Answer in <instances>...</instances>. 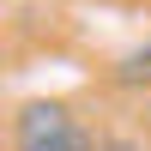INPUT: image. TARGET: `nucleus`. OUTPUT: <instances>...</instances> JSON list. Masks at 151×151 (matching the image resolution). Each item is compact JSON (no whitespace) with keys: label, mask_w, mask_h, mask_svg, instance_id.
<instances>
[{"label":"nucleus","mask_w":151,"mask_h":151,"mask_svg":"<svg viewBox=\"0 0 151 151\" xmlns=\"http://www.w3.org/2000/svg\"><path fill=\"white\" fill-rule=\"evenodd\" d=\"M139 127H145V133H151V97H145V109H139Z\"/></svg>","instance_id":"nucleus-4"},{"label":"nucleus","mask_w":151,"mask_h":151,"mask_svg":"<svg viewBox=\"0 0 151 151\" xmlns=\"http://www.w3.org/2000/svg\"><path fill=\"white\" fill-rule=\"evenodd\" d=\"M109 91H127V97H151V42H133L127 55H115L103 67Z\"/></svg>","instance_id":"nucleus-2"},{"label":"nucleus","mask_w":151,"mask_h":151,"mask_svg":"<svg viewBox=\"0 0 151 151\" xmlns=\"http://www.w3.org/2000/svg\"><path fill=\"white\" fill-rule=\"evenodd\" d=\"M97 151H139V145H133V139H115V133H103V145H97Z\"/></svg>","instance_id":"nucleus-3"},{"label":"nucleus","mask_w":151,"mask_h":151,"mask_svg":"<svg viewBox=\"0 0 151 151\" xmlns=\"http://www.w3.org/2000/svg\"><path fill=\"white\" fill-rule=\"evenodd\" d=\"M97 145H103V133L85 127L55 97H30L12 115V151H97Z\"/></svg>","instance_id":"nucleus-1"}]
</instances>
